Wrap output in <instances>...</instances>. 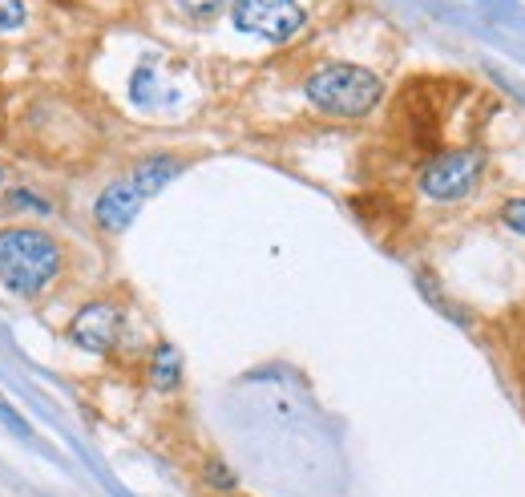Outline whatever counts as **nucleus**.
<instances>
[{"label": "nucleus", "instance_id": "f257e3e1", "mask_svg": "<svg viewBox=\"0 0 525 497\" xmlns=\"http://www.w3.org/2000/svg\"><path fill=\"white\" fill-rule=\"evenodd\" d=\"M303 93H307V102L320 110V114H332V118H364V114H372V110L380 106L384 81H380L372 69L336 61V65L315 69V73L303 81Z\"/></svg>", "mask_w": 525, "mask_h": 497}, {"label": "nucleus", "instance_id": "f03ea898", "mask_svg": "<svg viewBox=\"0 0 525 497\" xmlns=\"http://www.w3.org/2000/svg\"><path fill=\"white\" fill-rule=\"evenodd\" d=\"M61 275V247L33 227L0 231V283L17 295H37Z\"/></svg>", "mask_w": 525, "mask_h": 497}, {"label": "nucleus", "instance_id": "7ed1b4c3", "mask_svg": "<svg viewBox=\"0 0 525 497\" xmlns=\"http://www.w3.org/2000/svg\"><path fill=\"white\" fill-rule=\"evenodd\" d=\"M481 170H485V150H449L420 170V190L437 198V203H453V198H465L477 186Z\"/></svg>", "mask_w": 525, "mask_h": 497}, {"label": "nucleus", "instance_id": "20e7f679", "mask_svg": "<svg viewBox=\"0 0 525 497\" xmlns=\"http://www.w3.org/2000/svg\"><path fill=\"white\" fill-rule=\"evenodd\" d=\"M303 9L295 0H235V25L263 41H287L303 29Z\"/></svg>", "mask_w": 525, "mask_h": 497}, {"label": "nucleus", "instance_id": "39448f33", "mask_svg": "<svg viewBox=\"0 0 525 497\" xmlns=\"http://www.w3.org/2000/svg\"><path fill=\"white\" fill-rule=\"evenodd\" d=\"M69 340L81 344L85 352H110L122 340V308L114 304H89L73 316Z\"/></svg>", "mask_w": 525, "mask_h": 497}, {"label": "nucleus", "instance_id": "423d86ee", "mask_svg": "<svg viewBox=\"0 0 525 497\" xmlns=\"http://www.w3.org/2000/svg\"><path fill=\"white\" fill-rule=\"evenodd\" d=\"M142 203H146V194L134 186V178L126 174V178H118V182H110L101 194H97V203H93V219H97V227L101 231H126L134 219H138V211H142Z\"/></svg>", "mask_w": 525, "mask_h": 497}, {"label": "nucleus", "instance_id": "0eeeda50", "mask_svg": "<svg viewBox=\"0 0 525 497\" xmlns=\"http://www.w3.org/2000/svg\"><path fill=\"white\" fill-rule=\"evenodd\" d=\"M182 174V162L178 158H146V162H138L134 170H130V178H134V186L146 194V198H154L162 186H170L174 178Z\"/></svg>", "mask_w": 525, "mask_h": 497}, {"label": "nucleus", "instance_id": "6e6552de", "mask_svg": "<svg viewBox=\"0 0 525 497\" xmlns=\"http://www.w3.org/2000/svg\"><path fill=\"white\" fill-rule=\"evenodd\" d=\"M178 380H182V356H178V348L174 344H158L154 364H150V384L158 392H170V388H178Z\"/></svg>", "mask_w": 525, "mask_h": 497}, {"label": "nucleus", "instance_id": "1a4fd4ad", "mask_svg": "<svg viewBox=\"0 0 525 497\" xmlns=\"http://www.w3.org/2000/svg\"><path fill=\"white\" fill-rule=\"evenodd\" d=\"M21 25H25V5H21V0H0V37L17 33Z\"/></svg>", "mask_w": 525, "mask_h": 497}, {"label": "nucleus", "instance_id": "9d476101", "mask_svg": "<svg viewBox=\"0 0 525 497\" xmlns=\"http://www.w3.org/2000/svg\"><path fill=\"white\" fill-rule=\"evenodd\" d=\"M206 481L215 485V489H235V485H239V477H235L223 461H210V465H206Z\"/></svg>", "mask_w": 525, "mask_h": 497}, {"label": "nucleus", "instance_id": "9b49d317", "mask_svg": "<svg viewBox=\"0 0 525 497\" xmlns=\"http://www.w3.org/2000/svg\"><path fill=\"white\" fill-rule=\"evenodd\" d=\"M501 219L525 239V198H513V203H505V211H501Z\"/></svg>", "mask_w": 525, "mask_h": 497}, {"label": "nucleus", "instance_id": "f8f14e48", "mask_svg": "<svg viewBox=\"0 0 525 497\" xmlns=\"http://www.w3.org/2000/svg\"><path fill=\"white\" fill-rule=\"evenodd\" d=\"M178 5H182L190 17H210V13H219L227 0H178Z\"/></svg>", "mask_w": 525, "mask_h": 497}, {"label": "nucleus", "instance_id": "ddd939ff", "mask_svg": "<svg viewBox=\"0 0 525 497\" xmlns=\"http://www.w3.org/2000/svg\"><path fill=\"white\" fill-rule=\"evenodd\" d=\"M9 207H29L33 215H49V211H53L49 203H41V198H33V194H25V190H17V194L9 198Z\"/></svg>", "mask_w": 525, "mask_h": 497}, {"label": "nucleus", "instance_id": "4468645a", "mask_svg": "<svg viewBox=\"0 0 525 497\" xmlns=\"http://www.w3.org/2000/svg\"><path fill=\"white\" fill-rule=\"evenodd\" d=\"M0 186H5V170H0Z\"/></svg>", "mask_w": 525, "mask_h": 497}]
</instances>
